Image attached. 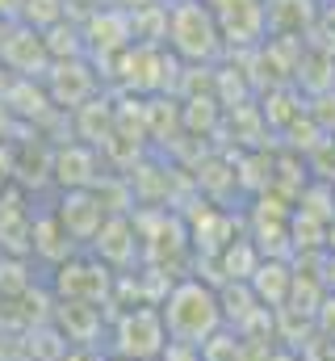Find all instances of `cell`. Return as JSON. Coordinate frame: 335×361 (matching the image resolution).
<instances>
[{"mask_svg":"<svg viewBox=\"0 0 335 361\" xmlns=\"http://www.w3.org/2000/svg\"><path fill=\"white\" fill-rule=\"evenodd\" d=\"M160 315H164L168 341L189 345V349H201L206 341H214L227 328V311H222L218 290L197 281V277H184V281L168 286V294L160 298Z\"/></svg>","mask_w":335,"mask_h":361,"instance_id":"cell-1","label":"cell"},{"mask_svg":"<svg viewBox=\"0 0 335 361\" xmlns=\"http://www.w3.org/2000/svg\"><path fill=\"white\" fill-rule=\"evenodd\" d=\"M168 42L180 59H193V63H206L222 51V30L214 21V8L201 4V0H180L172 4L168 13Z\"/></svg>","mask_w":335,"mask_h":361,"instance_id":"cell-2","label":"cell"},{"mask_svg":"<svg viewBox=\"0 0 335 361\" xmlns=\"http://www.w3.org/2000/svg\"><path fill=\"white\" fill-rule=\"evenodd\" d=\"M109 341H113V357H130V361H160L164 349L172 345L160 307H147V302L126 307V311L113 319Z\"/></svg>","mask_w":335,"mask_h":361,"instance_id":"cell-3","label":"cell"},{"mask_svg":"<svg viewBox=\"0 0 335 361\" xmlns=\"http://www.w3.org/2000/svg\"><path fill=\"white\" fill-rule=\"evenodd\" d=\"M210 8L222 30V42H255L268 21V4L260 0H214Z\"/></svg>","mask_w":335,"mask_h":361,"instance_id":"cell-4","label":"cell"},{"mask_svg":"<svg viewBox=\"0 0 335 361\" xmlns=\"http://www.w3.org/2000/svg\"><path fill=\"white\" fill-rule=\"evenodd\" d=\"M59 361H101V357H96L88 345H76V349H68V353H63Z\"/></svg>","mask_w":335,"mask_h":361,"instance_id":"cell-5","label":"cell"}]
</instances>
